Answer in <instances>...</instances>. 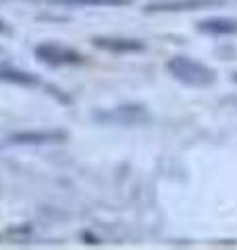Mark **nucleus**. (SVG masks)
<instances>
[{
  "label": "nucleus",
  "mask_w": 237,
  "mask_h": 250,
  "mask_svg": "<svg viewBox=\"0 0 237 250\" xmlns=\"http://www.w3.org/2000/svg\"><path fill=\"white\" fill-rule=\"evenodd\" d=\"M169 73L173 75V80L181 82L189 88H208L217 82V71L210 69L206 62L189 59V57H173L167 62Z\"/></svg>",
  "instance_id": "nucleus-1"
},
{
  "label": "nucleus",
  "mask_w": 237,
  "mask_h": 250,
  "mask_svg": "<svg viewBox=\"0 0 237 250\" xmlns=\"http://www.w3.org/2000/svg\"><path fill=\"white\" fill-rule=\"evenodd\" d=\"M94 119L98 123H104V125H144L150 121V113L144 104H118L113 108H106V111H100L94 115Z\"/></svg>",
  "instance_id": "nucleus-2"
},
{
  "label": "nucleus",
  "mask_w": 237,
  "mask_h": 250,
  "mask_svg": "<svg viewBox=\"0 0 237 250\" xmlns=\"http://www.w3.org/2000/svg\"><path fill=\"white\" fill-rule=\"evenodd\" d=\"M34 54L40 62H44L48 67H71V65H81L83 62L81 52L57 42H44L36 46Z\"/></svg>",
  "instance_id": "nucleus-3"
},
{
  "label": "nucleus",
  "mask_w": 237,
  "mask_h": 250,
  "mask_svg": "<svg viewBox=\"0 0 237 250\" xmlns=\"http://www.w3.org/2000/svg\"><path fill=\"white\" fill-rule=\"evenodd\" d=\"M225 0H158L146 6L148 13H187V11H202L212 6H223Z\"/></svg>",
  "instance_id": "nucleus-4"
},
{
  "label": "nucleus",
  "mask_w": 237,
  "mask_h": 250,
  "mask_svg": "<svg viewBox=\"0 0 237 250\" xmlns=\"http://www.w3.org/2000/svg\"><path fill=\"white\" fill-rule=\"evenodd\" d=\"M94 46L102 50L115 52V54H129V52H141L146 50V44L136 38H121V36H96L94 38Z\"/></svg>",
  "instance_id": "nucleus-5"
},
{
  "label": "nucleus",
  "mask_w": 237,
  "mask_h": 250,
  "mask_svg": "<svg viewBox=\"0 0 237 250\" xmlns=\"http://www.w3.org/2000/svg\"><path fill=\"white\" fill-rule=\"evenodd\" d=\"M67 140V131L62 129H42V131H17L11 136L13 144H27V146H36V144H54V142H65Z\"/></svg>",
  "instance_id": "nucleus-6"
},
{
  "label": "nucleus",
  "mask_w": 237,
  "mask_h": 250,
  "mask_svg": "<svg viewBox=\"0 0 237 250\" xmlns=\"http://www.w3.org/2000/svg\"><path fill=\"white\" fill-rule=\"evenodd\" d=\"M198 31L206 36H235L237 34V19L231 17H208L198 23Z\"/></svg>",
  "instance_id": "nucleus-7"
},
{
  "label": "nucleus",
  "mask_w": 237,
  "mask_h": 250,
  "mask_svg": "<svg viewBox=\"0 0 237 250\" xmlns=\"http://www.w3.org/2000/svg\"><path fill=\"white\" fill-rule=\"evenodd\" d=\"M0 82L15 83V85H38L40 83V80L34 73L21 71V69L6 65V62H0Z\"/></svg>",
  "instance_id": "nucleus-8"
},
{
  "label": "nucleus",
  "mask_w": 237,
  "mask_h": 250,
  "mask_svg": "<svg viewBox=\"0 0 237 250\" xmlns=\"http://www.w3.org/2000/svg\"><path fill=\"white\" fill-rule=\"evenodd\" d=\"M57 2H69V4H127L129 0H57Z\"/></svg>",
  "instance_id": "nucleus-9"
},
{
  "label": "nucleus",
  "mask_w": 237,
  "mask_h": 250,
  "mask_svg": "<svg viewBox=\"0 0 237 250\" xmlns=\"http://www.w3.org/2000/svg\"><path fill=\"white\" fill-rule=\"evenodd\" d=\"M6 31H9V27H6V23L0 19V34H6Z\"/></svg>",
  "instance_id": "nucleus-10"
},
{
  "label": "nucleus",
  "mask_w": 237,
  "mask_h": 250,
  "mask_svg": "<svg viewBox=\"0 0 237 250\" xmlns=\"http://www.w3.org/2000/svg\"><path fill=\"white\" fill-rule=\"evenodd\" d=\"M233 82H235V83H237V71H235V73H233Z\"/></svg>",
  "instance_id": "nucleus-11"
}]
</instances>
